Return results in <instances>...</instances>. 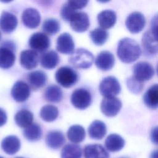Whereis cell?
Here are the masks:
<instances>
[{
	"label": "cell",
	"mask_w": 158,
	"mask_h": 158,
	"mask_svg": "<svg viewBox=\"0 0 158 158\" xmlns=\"http://www.w3.org/2000/svg\"><path fill=\"white\" fill-rule=\"evenodd\" d=\"M141 54L138 43L129 38L121 39L117 46V54L119 59L124 63H131L136 60Z\"/></svg>",
	"instance_id": "cell-1"
},
{
	"label": "cell",
	"mask_w": 158,
	"mask_h": 158,
	"mask_svg": "<svg viewBox=\"0 0 158 158\" xmlns=\"http://www.w3.org/2000/svg\"><path fill=\"white\" fill-rule=\"evenodd\" d=\"M93 54L86 49L78 48L73 51L69 58V62L78 69L89 68L93 62Z\"/></svg>",
	"instance_id": "cell-2"
},
{
	"label": "cell",
	"mask_w": 158,
	"mask_h": 158,
	"mask_svg": "<svg viewBox=\"0 0 158 158\" xmlns=\"http://www.w3.org/2000/svg\"><path fill=\"white\" fill-rule=\"evenodd\" d=\"M15 46L11 41H6L0 46V68L7 69L13 66L15 60Z\"/></svg>",
	"instance_id": "cell-3"
},
{
	"label": "cell",
	"mask_w": 158,
	"mask_h": 158,
	"mask_svg": "<svg viewBox=\"0 0 158 158\" xmlns=\"http://www.w3.org/2000/svg\"><path fill=\"white\" fill-rule=\"evenodd\" d=\"M56 81L64 88L73 86L78 80V76L75 70L69 66L60 67L55 73Z\"/></svg>",
	"instance_id": "cell-4"
},
{
	"label": "cell",
	"mask_w": 158,
	"mask_h": 158,
	"mask_svg": "<svg viewBox=\"0 0 158 158\" xmlns=\"http://www.w3.org/2000/svg\"><path fill=\"white\" fill-rule=\"evenodd\" d=\"M99 89L101 95L106 97H115L121 91V86L117 79L113 76L104 78L101 81Z\"/></svg>",
	"instance_id": "cell-5"
},
{
	"label": "cell",
	"mask_w": 158,
	"mask_h": 158,
	"mask_svg": "<svg viewBox=\"0 0 158 158\" xmlns=\"http://www.w3.org/2000/svg\"><path fill=\"white\" fill-rule=\"evenodd\" d=\"M91 93L85 88H78L74 90L70 97L72 105L77 109L84 110L91 103Z\"/></svg>",
	"instance_id": "cell-6"
},
{
	"label": "cell",
	"mask_w": 158,
	"mask_h": 158,
	"mask_svg": "<svg viewBox=\"0 0 158 158\" xmlns=\"http://www.w3.org/2000/svg\"><path fill=\"white\" fill-rule=\"evenodd\" d=\"M145 24V17L139 12H133L130 14L125 20V25L131 33H138L142 31Z\"/></svg>",
	"instance_id": "cell-7"
},
{
	"label": "cell",
	"mask_w": 158,
	"mask_h": 158,
	"mask_svg": "<svg viewBox=\"0 0 158 158\" xmlns=\"http://www.w3.org/2000/svg\"><path fill=\"white\" fill-rule=\"evenodd\" d=\"M133 77L139 81L149 80L154 76L153 67L148 62L141 61L136 63L133 67Z\"/></svg>",
	"instance_id": "cell-8"
},
{
	"label": "cell",
	"mask_w": 158,
	"mask_h": 158,
	"mask_svg": "<svg viewBox=\"0 0 158 158\" xmlns=\"http://www.w3.org/2000/svg\"><path fill=\"white\" fill-rule=\"evenodd\" d=\"M28 44L36 52H44L50 46V40L46 34L36 32L31 35Z\"/></svg>",
	"instance_id": "cell-9"
},
{
	"label": "cell",
	"mask_w": 158,
	"mask_h": 158,
	"mask_svg": "<svg viewBox=\"0 0 158 158\" xmlns=\"http://www.w3.org/2000/svg\"><path fill=\"white\" fill-rule=\"evenodd\" d=\"M122 107V102L116 97L104 98L101 103V110L107 117L116 115Z\"/></svg>",
	"instance_id": "cell-10"
},
{
	"label": "cell",
	"mask_w": 158,
	"mask_h": 158,
	"mask_svg": "<svg viewBox=\"0 0 158 158\" xmlns=\"http://www.w3.org/2000/svg\"><path fill=\"white\" fill-rule=\"evenodd\" d=\"M141 43L146 54L154 56L158 53V37L150 30L146 31L143 35Z\"/></svg>",
	"instance_id": "cell-11"
},
{
	"label": "cell",
	"mask_w": 158,
	"mask_h": 158,
	"mask_svg": "<svg viewBox=\"0 0 158 158\" xmlns=\"http://www.w3.org/2000/svg\"><path fill=\"white\" fill-rule=\"evenodd\" d=\"M72 30L76 32H84L89 27V20L86 13L77 12L69 21Z\"/></svg>",
	"instance_id": "cell-12"
},
{
	"label": "cell",
	"mask_w": 158,
	"mask_h": 158,
	"mask_svg": "<svg viewBox=\"0 0 158 158\" xmlns=\"http://www.w3.org/2000/svg\"><path fill=\"white\" fill-rule=\"evenodd\" d=\"M75 44L72 36L68 33L60 34L56 41L57 50L64 54H72L74 50Z\"/></svg>",
	"instance_id": "cell-13"
},
{
	"label": "cell",
	"mask_w": 158,
	"mask_h": 158,
	"mask_svg": "<svg viewBox=\"0 0 158 158\" xmlns=\"http://www.w3.org/2000/svg\"><path fill=\"white\" fill-rule=\"evenodd\" d=\"M30 94V89L29 86L21 80L16 81L11 89V96L17 102L25 101L28 99Z\"/></svg>",
	"instance_id": "cell-14"
},
{
	"label": "cell",
	"mask_w": 158,
	"mask_h": 158,
	"mask_svg": "<svg viewBox=\"0 0 158 158\" xmlns=\"http://www.w3.org/2000/svg\"><path fill=\"white\" fill-rule=\"evenodd\" d=\"M22 21L28 28H35L40 23L41 15L38 10L34 8H27L22 14Z\"/></svg>",
	"instance_id": "cell-15"
},
{
	"label": "cell",
	"mask_w": 158,
	"mask_h": 158,
	"mask_svg": "<svg viewBox=\"0 0 158 158\" xmlns=\"http://www.w3.org/2000/svg\"><path fill=\"white\" fill-rule=\"evenodd\" d=\"M115 63L114 55L108 51H102L95 59V65L100 70L107 71L111 69Z\"/></svg>",
	"instance_id": "cell-16"
},
{
	"label": "cell",
	"mask_w": 158,
	"mask_h": 158,
	"mask_svg": "<svg viewBox=\"0 0 158 158\" xmlns=\"http://www.w3.org/2000/svg\"><path fill=\"white\" fill-rule=\"evenodd\" d=\"M18 24L16 16L7 11H3L0 16V28L5 33H9L14 31Z\"/></svg>",
	"instance_id": "cell-17"
},
{
	"label": "cell",
	"mask_w": 158,
	"mask_h": 158,
	"mask_svg": "<svg viewBox=\"0 0 158 158\" xmlns=\"http://www.w3.org/2000/svg\"><path fill=\"white\" fill-rule=\"evenodd\" d=\"M38 62V55L37 52L32 49H27L21 52L20 62L24 69L27 70L33 69L37 66Z\"/></svg>",
	"instance_id": "cell-18"
},
{
	"label": "cell",
	"mask_w": 158,
	"mask_h": 158,
	"mask_svg": "<svg viewBox=\"0 0 158 158\" xmlns=\"http://www.w3.org/2000/svg\"><path fill=\"white\" fill-rule=\"evenodd\" d=\"M1 148L4 152L9 155L17 153L20 148V141L15 135H9L4 138L1 141Z\"/></svg>",
	"instance_id": "cell-19"
},
{
	"label": "cell",
	"mask_w": 158,
	"mask_h": 158,
	"mask_svg": "<svg viewBox=\"0 0 158 158\" xmlns=\"http://www.w3.org/2000/svg\"><path fill=\"white\" fill-rule=\"evenodd\" d=\"M97 19L99 26L102 28L108 29L115 25L117 20V15L112 10H104L98 14Z\"/></svg>",
	"instance_id": "cell-20"
},
{
	"label": "cell",
	"mask_w": 158,
	"mask_h": 158,
	"mask_svg": "<svg viewBox=\"0 0 158 158\" xmlns=\"http://www.w3.org/2000/svg\"><path fill=\"white\" fill-rule=\"evenodd\" d=\"M85 158H109L106 149L99 144L86 145L84 148Z\"/></svg>",
	"instance_id": "cell-21"
},
{
	"label": "cell",
	"mask_w": 158,
	"mask_h": 158,
	"mask_svg": "<svg viewBox=\"0 0 158 158\" xmlns=\"http://www.w3.org/2000/svg\"><path fill=\"white\" fill-rule=\"evenodd\" d=\"M143 101L148 107L152 109L158 108V84L151 86L146 90L143 96Z\"/></svg>",
	"instance_id": "cell-22"
},
{
	"label": "cell",
	"mask_w": 158,
	"mask_h": 158,
	"mask_svg": "<svg viewBox=\"0 0 158 158\" xmlns=\"http://www.w3.org/2000/svg\"><path fill=\"white\" fill-rule=\"evenodd\" d=\"M65 143V137L63 133L59 130H52L48 133L46 136L47 146L52 149L60 148Z\"/></svg>",
	"instance_id": "cell-23"
},
{
	"label": "cell",
	"mask_w": 158,
	"mask_h": 158,
	"mask_svg": "<svg viewBox=\"0 0 158 158\" xmlns=\"http://www.w3.org/2000/svg\"><path fill=\"white\" fill-rule=\"evenodd\" d=\"M88 131L91 138L94 139H101L106 134V125L103 122L96 120L89 125Z\"/></svg>",
	"instance_id": "cell-24"
},
{
	"label": "cell",
	"mask_w": 158,
	"mask_h": 158,
	"mask_svg": "<svg viewBox=\"0 0 158 158\" xmlns=\"http://www.w3.org/2000/svg\"><path fill=\"white\" fill-rule=\"evenodd\" d=\"M41 65L47 69H52L57 66L59 62V57L57 53L53 51H48L43 52L40 56Z\"/></svg>",
	"instance_id": "cell-25"
},
{
	"label": "cell",
	"mask_w": 158,
	"mask_h": 158,
	"mask_svg": "<svg viewBox=\"0 0 158 158\" xmlns=\"http://www.w3.org/2000/svg\"><path fill=\"white\" fill-rule=\"evenodd\" d=\"M125 146L124 139L119 135L110 134L105 140V146L110 152H117L120 151Z\"/></svg>",
	"instance_id": "cell-26"
},
{
	"label": "cell",
	"mask_w": 158,
	"mask_h": 158,
	"mask_svg": "<svg viewBox=\"0 0 158 158\" xmlns=\"http://www.w3.org/2000/svg\"><path fill=\"white\" fill-rule=\"evenodd\" d=\"M28 82L33 89H39L45 85L48 77L42 70H35L30 72L28 76Z\"/></svg>",
	"instance_id": "cell-27"
},
{
	"label": "cell",
	"mask_w": 158,
	"mask_h": 158,
	"mask_svg": "<svg viewBox=\"0 0 158 158\" xmlns=\"http://www.w3.org/2000/svg\"><path fill=\"white\" fill-rule=\"evenodd\" d=\"M67 138L73 144H77L82 142L86 136L85 128L79 125H73L71 126L67 133Z\"/></svg>",
	"instance_id": "cell-28"
},
{
	"label": "cell",
	"mask_w": 158,
	"mask_h": 158,
	"mask_svg": "<svg viewBox=\"0 0 158 158\" xmlns=\"http://www.w3.org/2000/svg\"><path fill=\"white\" fill-rule=\"evenodd\" d=\"M14 120L19 127L26 128L32 123L33 120V115L30 110L22 109L19 110L15 114Z\"/></svg>",
	"instance_id": "cell-29"
},
{
	"label": "cell",
	"mask_w": 158,
	"mask_h": 158,
	"mask_svg": "<svg viewBox=\"0 0 158 158\" xmlns=\"http://www.w3.org/2000/svg\"><path fill=\"white\" fill-rule=\"evenodd\" d=\"M23 134L24 137L29 141H36L41 138L42 130L38 123H32L30 125L25 128Z\"/></svg>",
	"instance_id": "cell-30"
},
{
	"label": "cell",
	"mask_w": 158,
	"mask_h": 158,
	"mask_svg": "<svg viewBox=\"0 0 158 158\" xmlns=\"http://www.w3.org/2000/svg\"><path fill=\"white\" fill-rule=\"evenodd\" d=\"M82 150L81 147L73 143L65 145L61 151V158H81Z\"/></svg>",
	"instance_id": "cell-31"
},
{
	"label": "cell",
	"mask_w": 158,
	"mask_h": 158,
	"mask_svg": "<svg viewBox=\"0 0 158 158\" xmlns=\"http://www.w3.org/2000/svg\"><path fill=\"white\" fill-rule=\"evenodd\" d=\"M44 98L46 100L52 102L60 101L63 97L61 89L56 85H51L44 91Z\"/></svg>",
	"instance_id": "cell-32"
},
{
	"label": "cell",
	"mask_w": 158,
	"mask_h": 158,
	"mask_svg": "<svg viewBox=\"0 0 158 158\" xmlns=\"http://www.w3.org/2000/svg\"><path fill=\"white\" fill-rule=\"evenodd\" d=\"M40 117L45 122H51L55 120L59 115V110L57 107L53 105H45L40 110Z\"/></svg>",
	"instance_id": "cell-33"
},
{
	"label": "cell",
	"mask_w": 158,
	"mask_h": 158,
	"mask_svg": "<svg viewBox=\"0 0 158 158\" xmlns=\"http://www.w3.org/2000/svg\"><path fill=\"white\" fill-rule=\"evenodd\" d=\"M89 36L94 44L97 46H102L106 42L109 33L105 29L96 28L90 31Z\"/></svg>",
	"instance_id": "cell-34"
},
{
	"label": "cell",
	"mask_w": 158,
	"mask_h": 158,
	"mask_svg": "<svg viewBox=\"0 0 158 158\" xmlns=\"http://www.w3.org/2000/svg\"><path fill=\"white\" fill-rule=\"evenodd\" d=\"M60 26L59 22L53 18L46 19L42 25L43 30L47 34L54 35L58 33L60 30Z\"/></svg>",
	"instance_id": "cell-35"
},
{
	"label": "cell",
	"mask_w": 158,
	"mask_h": 158,
	"mask_svg": "<svg viewBox=\"0 0 158 158\" xmlns=\"http://www.w3.org/2000/svg\"><path fill=\"white\" fill-rule=\"evenodd\" d=\"M126 83L128 89L134 94L139 93L144 86L143 82L136 80L133 76L127 78Z\"/></svg>",
	"instance_id": "cell-36"
},
{
	"label": "cell",
	"mask_w": 158,
	"mask_h": 158,
	"mask_svg": "<svg viewBox=\"0 0 158 158\" xmlns=\"http://www.w3.org/2000/svg\"><path fill=\"white\" fill-rule=\"evenodd\" d=\"M76 9L72 7L68 2L65 3L60 9V16L65 21H70L72 16L77 12Z\"/></svg>",
	"instance_id": "cell-37"
},
{
	"label": "cell",
	"mask_w": 158,
	"mask_h": 158,
	"mask_svg": "<svg viewBox=\"0 0 158 158\" xmlns=\"http://www.w3.org/2000/svg\"><path fill=\"white\" fill-rule=\"evenodd\" d=\"M67 2L76 10L85 7L88 2V1H69Z\"/></svg>",
	"instance_id": "cell-38"
},
{
	"label": "cell",
	"mask_w": 158,
	"mask_h": 158,
	"mask_svg": "<svg viewBox=\"0 0 158 158\" xmlns=\"http://www.w3.org/2000/svg\"><path fill=\"white\" fill-rule=\"evenodd\" d=\"M151 141L156 145L158 146V126H156L152 128L150 133Z\"/></svg>",
	"instance_id": "cell-39"
},
{
	"label": "cell",
	"mask_w": 158,
	"mask_h": 158,
	"mask_svg": "<svg viewBox=\"0 0 158 158\" xmlns=\"http://www.w3.org/2000/svg\"><path fill=\"white\" fill-rule=\"evenodd\" d=\"M7 117L6 111L0 108V127L3 126L7 122Z\"/></svg>",
	"instance_id": "cell-40"
},
{
	"label": "cell",
	"mask_w": 158,
	"mask_h": 158,
	"mask_svg": "<svg viewBox=\"0 0 158 158\" xmlns=\"http://www.w3.org/2000/svg\"><path fill=\"white\" fill-rule=\"evenodd\" d=\"M149 158H158V149L153 151L151 152Z\"/></svg>",
	"instance_id": "cell-41"
},
{
	"label": "cell",
	"mask_w": 158,
	"mask_h": 158,
	"mask_svg": "<svg viewBox=\"0 0 158 158\" xmlns=\"http://www.w3.org/2000/svg\"><path fill=\"white\" fill-rule=\"evenodd\" d=\"M157 75H158V65H157Z\"/></svg>",
	"instance_id": "cell-42"
},
{
	"label": "cell",
	"mask_w": 158,
	"mask_h": 158,
	"mask_svg": "<svg viewBox=\"0 0 158 158\" xmlns=\"http://www.w3.org/2000/svg\"><path fill=\"white\" fill-rule=\"evenodd\" d=\"M1 38V31H0V40Z\"/></svg>",
	"instance_id": "cell-43"
},
{
	"label": "cell",
	"mask_w": 158,
	"mask_h": 158,
	"mask_svg": "<svg viewBox=\"0 0 158 158\" xmlns=\"http://www.w3.org/2000/svg\"><path fill=\"white\" fill-rule=\"evenodd\" d=\"M16 158H23V157H16Z\"/></svg>",
	"instance_id": "cell-44"
},
{
	"label": "cell",
	"mask_w": 158,
	"mask_h": 158,
	"mask_svg": "<svg viewBox=\"0 0 158 158\" xmlns=\"http://www.w3.org/2000/svg\"><path fill=\"white\" fill-rule=\"evenodd\" d=\"M0 158H3V157H1V156H0Z\"/></svg>",
	"instance_id": "cell-45"
}]
</instances>
